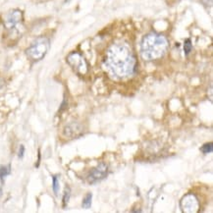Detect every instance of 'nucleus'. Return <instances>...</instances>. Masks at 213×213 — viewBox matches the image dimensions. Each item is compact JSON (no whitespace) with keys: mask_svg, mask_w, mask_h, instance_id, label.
<instances>
[{"mask_svg":"<svg viewBox=\"0 0 213 213\" xmlns=\"http://www.w3.org/2000/svg\"><path fill=\"white\" fill-rule=\"evenodd\" d=\"M105 66L114 77L124 79L135 73L137 60L130 46L125 43H116L108 49Z\"/></svg>","mask_w":213,"mask_h":213,"instance_id":"nucleus-1","label":"nucleus"},{"mask_svg":"<svg viewBox=\"0 0 213 213\" xmlns=\"http://www.w3.org/2000/svg\"><path fill=\"white\" fill-rule=\"evenodd\" d=\"M169 42L164 36L156 33H150L141 40V54L146 61L157 60L167 52Z\"/></svg>","mask_w":213,"mask_h":213,"instance_id":"nucleus-2","label":"nucleus"},{"mask_svg":"<svg viewBox=\"0 0 213 213\" xmlns=\"http://www.w3.org/2000/svg\"><path fill=\"white\" fill-rule=\"evenodd\" d=\"M48 49H49V40L46 38H39L35 40L33 44L26 50V53L30 60L39 61L45 56Z\"/></svg>","mask_w":213,"mask_h":213,"instance_id":"nucleus-3","label":"nucleus"},{"mask_svg":"<svg viewBox=\"0 0 213 213\" xmlns=\"http://www.w3.org/2000/svg\"><path fill=\"white\" fill-rule=\"evenodd\" d=\"M67 62L72 67V69L79 75H86L89 71L87 63L84 57L79 52H72L67 56Z\"/></svg>","mask_w":213,"mask_h":213,"instance_id":"nucleus-4","label":"nucleus"},{"mask_svg":"<svg viewBox=\"0 0 213 213\" xmlns=\"http://www.w3.org/2000/svg\"><path fill=\"white\" fill-rule=\"evenodd\" d=\"M107 174H108V166L105 163H103V162H100L96 167H94L92 170H90L89 175H87V183L90 185L96 184V183L102 181L104 178H106Z\"/></svg>","mask_w":213,"mask_h":213,"instance_id":"nucleus-5","label":"nucleus"},{"mask_svg":"<svg viewBox=\"0 0 213 213\" xmlns=\"http://www.w3.org/2000/svg\"><path fill=\"white\" fill-rule=\"evenodd\" d=\"M180 206L183 212L195 213L197 212L199 209V201L194 194H188L181 199Z\"/></svg>","mask_w":213,"mask_h":213,"instance_id":"nucleus-6","label":"nucleus"},{"mask_svg":"<svg viewBox=\"0 0 213 213\" xmlns=\"http://www.w3.org/2000/svg\"><path fill=\"white\" fill-rule=\"evenodd\" d=\"M23 21V12L21 10L15 9L10 11L5 17V27L8 30L15 29Z\"/></svg>","mask_w":213,"mask_h":213,"instance_id":"nucleus-7","label":"nucleus"},{"mask_svg":"<svg viewBox=\"0 0 213 213\" xmlns=\"http://www.w3.org/2000/svg\"><path fill=\"white\" fill-rule=\"evenodd\" d=\"M82 134V128L78 124H70L65 128V135L68 137H77Z\"/></svg>","mask_w":213,"mask_h":213,"instance_id":"nucleus-8","label":"nucleus"},{"mask_svg":"<svg viewBox=\"0 0 213 213\" xmlns=\"http://www.w3.org/2000/svg\"><path fill=\"white\" fill-rule=\"evenodd\" d=\"M91 199H92V194L91 192H87V194L84 195V197L83 199L82 206L84 208L89 209L91 206Z\"/></svg>","mask_w":213,"mask_h":213,"instance_id":"nucleus-9","label":"nucleus"},{"mask_svg":"<svg viewBox=\"0 0 213 213\" xmlns=\"http://www.w3.org/2000/svg\"><path fill=\"white\" fill-rule=\"evenodd\" d=\"M52 189L55 195H58V192L60 190V186H59V179L58 176H53L52 177Z\"/></svg>","mask_w":213,"mask_h":213,"instance_id":"nucleus-10","label":"nucleus"},{"mask_svg":"<svg viewBox=\"0 0 213 213\" xmlns=\"http://www.w3.org/2000/svg\"><path fill=\"white\" fill-rule=\"evenodd\" d=\"M70 197H71V190L69 187H66L65 191H64V195H63V207H66L67 204H68Z\"/></svg>","mask_w":213,"mask_h":213,"instance_id":"nucleus-11","label":"nucleus"},{"mask_svg":"<svg viewBox=\"0 0 213 213\" xmlns=\"http://www.w3.org/2000/svg\"><path fill=\"white\" fill-rule=\"evenodd\" d=\"M10 172H11V170H10L9 165L8 166H1L0 167V179L3 180V179L5 177H7V176L10 174Z\"/></svg>","mask_w":213,"mask_h":213,"instance_id":"nucleus-12","label":"nucleus"},{"mask_svg":"<svg viewBox=\"0 0 213 213\" xmlns=\"http://www.w3.org/2000/svg\"><path fill=\"white\" fill-rule=\"evenodd\" d=\"M192 44L191 39L190 38L186 39L184 42V51H185L186 55H189L190 52L192 51Z\"/></svg>","mask_w":213,"mask_h":213,"instance_id":"nucleus-13","label":"nucleus"},{"mask_svg":"<svg viewBox=\"0 0 213 213\" xmlns=\"http://www.w3.org/2000/svg\"><path fill=\"white\" fill-rule=\"evenodd\" d=\"M200 150L202 153H204V154H208V153H211V152L213 151V145L211 143H205L203 144L201 146L200 148Z\"/></svg>","mask_w":213,"mask_h":213,"instance_id":"nucleus-14","label":"nucleus"},{"mask_svg":"<svg viewBox=\"0 0 213 213\" xmlns=\"http://www.w3.org/2000/svg\"><path fill=\"white\" fill-rule=\"evenodd\" d=\"M201 3L203 4L204 6H212V3H213V0H200Z\"/></svg>","mask_w":213,"mask_h":213,"instance_id":"nucleus-15","label":"nucleus"},{"mask_svg":"<svg viewBox=\"0 0 213 213\" xmlns=\"http://www.w3.org/2000/svg\"><path fill=\"white\" fill-rule=\"evenodd\" d=\"M24 153H25V147H24V145H21V146H20V149H19V157L23 158Z\"/></svg>","mask_w":213,"mask_h":213,"instance_id":"nucleus-16","label":"nucleus"},{"mask_svg":"<svg viewBox=\"0 0 213 213\" xmlns=\"http://www.w3.org/2000/svg\"><path fill=\"white\" fill-rule=\"evenodd\" d=\"M70 1V0H65V2H69Z\"/></svg>","mask_w":213,"mask_h":213,"instance_id":"nucleus-17","label":"nucleus"}]
</instances>
